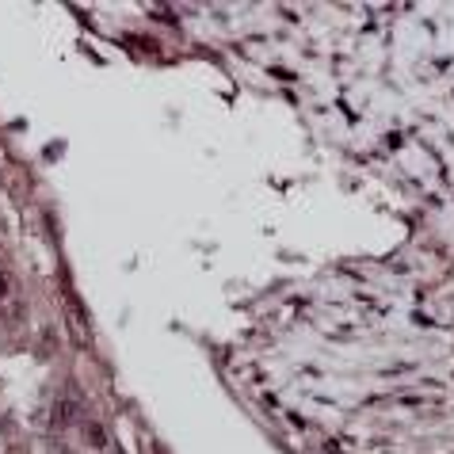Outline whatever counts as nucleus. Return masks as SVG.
Returning a JSON list of instances; mask_svg holds the SVG:
<instances>
[{
	"label": "nucleus",
	"instance_id": "nucleus-1",
	"mask_svg": "<svg viewBox=\"0 0 454 454\" xmlns=\"http://www.w3.org/2000/svg\"><path fill=\"white\" fill-rule=\"evenodd\" d=\"M0 321H8V325L23 321V290L12 271H0Z\"/></svg>",
	"mask_w": 454,
	"mask_h": 454
},
{
	"label": "nucleus",
	"instance_id": "nucleus-2",
	"mask_svg": "<svg viewBox=\"0 0 454 454\" xmlns=\"http://www.w3.org/2000/svg\"><path fill=\"white\" fill-rule=\"evenodd\" d=\"M50 416H54V428H58V431H65V428H77V424L84 420L80 397L65 390V393L58 397V401H54V412H50Z\"/></svg>",
	"mask_w": 454,
	"mask_h": 454
},
{
	"label": "nucleus",
	"instance_id": "nucleus-3",
	"mask_svg": "<svg viewBox=\"0 0 454 454\" xmlns=\"http://www.w3.org/2000/svg\"><path fill=\"white\" fill-rule=\"evenodd\" d=\"M84 439H88V443H96V447H107V435H103V428H100L96 420H88V424H84Z\"/></svg>",
	"mask_w": 454,
	"mask_h": 454
}]
</instances>
